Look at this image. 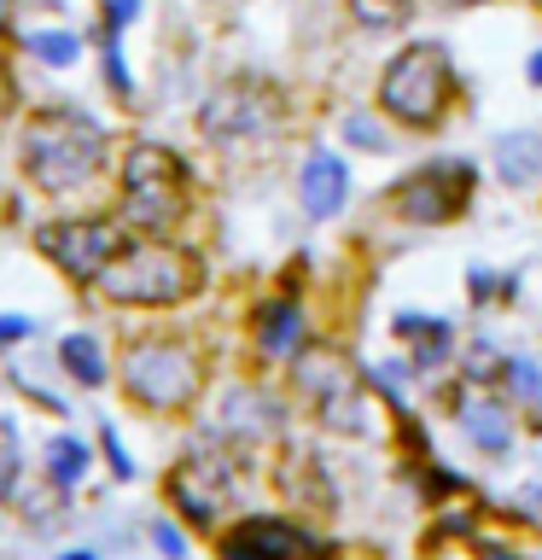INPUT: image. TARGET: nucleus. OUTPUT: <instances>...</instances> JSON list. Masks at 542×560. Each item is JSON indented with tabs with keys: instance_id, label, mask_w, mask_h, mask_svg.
<instances>
[{
	"instance_id": "1",
	"label": "nucleus",
	"mask_w": 542,
	"mask_h": 560,
	"mask_svg": "<svg viewBox=\"0 0 542 560\" xmlns=\"http://www.w3.org/2000/svg\"><path fill=\"white\" fill-rule=\"evenodd\" d=\"M374 94H379V117L391 122V129L437 135L455 112L461 77H455V59H449L444 42H409L385 59Z\"/></svg>"
},
{
	"instance_id": "2",
	"label": "nucleus",
	"mask_w": 542,
	"mask_h": 560,
	"mask_svg": "<svg viewBox=\"0 0 542 560\" xmlns=\"http://www.w3.org/2000/svg\"><path fill=\"white\" fill-rule=\"evenodd\" d=\"M105 164V129L82 112H47L24 135V170L42 192H82Z\"/></svg>"
},
{
	"instance_id": "3",
	"label": "nucleus",
	"mask_w": 542,
	"mask_h": 560,
	"mask_svg": "<svg viewBox=\"0 0 542 560\" xmlns=\"http://www.w3.org/2000/svg\"><path fill=\"white\" fill-rule=\"evenodd\" d=\"M204 262L175 240H134L117 245V257L99 269V287L117 298V304H181L187 292H199Z\"/></svg>"
},
{
	"instance_id": "4",
	"label": "nucleus",
	"mask_w": 542,
	"mask_h": 560,
	"mask_svg": "<svg viewBox=\"0 0 542 560\" xmlns=\"http://www.w3.org/2000/svg\"><path fill=\"white\" fill-rule=\"evenodd\" d=\"M479 199V164L472 158H426L391 187V210L409 228H449Z\"/></svg>"
},
{
	"instance_id": "5",
	"label": "nucleus",
	"mask_w": 542,
	"mask_h": 560,
	"mask_svg": "<svg viewBox=\"0 0 542 560\" xmlns=\"http://www.w3.org/2000/svg\"><path fill=\"white\" fill-rule=\"evenodd\" d=\"M122 217H129L140 234H169L175 222L187 217V170L181 158L164 147H134L129 164H122Z\"/></svg>"
},
{
	"instance_id": "6",
	"label": "nucleus",
	"mask_w": 542,
	"mask_h": 560,
	"mask_svg": "<svg viewBox=\"0 0 542 560\" xmlns=\"http://www.w3.org/2000/svg\"><path fill=\"white\" fill-rule=\"evenodd\" d=\"M297 392L315 409V420L344 438H362L367 432V380L350 368L344 350L332 345H315V350H297Z\"/></svg>"
},
{
	"instance_id": "7",
	"label": "nucleus",
	"mask_w": 542,
	"mask_h": 560,
	"mask_svg": "<svg viewBox=\"0 0 542 560\" xmlns=\"http://www.w3.org/2000/svg\"><path fill=\"white\" fill-rule=\"evenodd\" d=\"M122 380H129V397L146 409H187L199 397V357L181 339H140L129 345Z\"/></svg>"
},
{
	"instance_id": "8",
	"label": "nucleus",
	"mask_w": 542,
	"mask_h": 560,
	"mask_svg": "<svg viewBox=\"0 0 542 560\" xmlns=\"http://www.w3.org/2000/svg\"><path fill=\"white\" fill-rule=\"evenodd\" d=\"M280 117H286L280 88L245 77V82H227V88H216V94L204 100L199 129H204L210 140H257V135L280 129Z\"/></svg>"
},
{
	"instance_id": "9",
	"label": "nucleus",
	"mask_w": 542,
	"mask_h": 560,
	"mask_svg": "<svg viewBox=\"0 0 542 560\" xmlns=\"http://www.w3.org/2000/svg\"><path fill=\"white\" fill-rule=\"evenodd\" d=\"M449 402V420H455V432L467 438L479 455H507L519 444V409L507 402L496 385H455V392H444Z\"/></svg>"
},
{
	"instance_id": "10",
	"label": "nucleus",
	"mask_w": 542,
	"mask_h": 560,
	"mask_svg": "<svg viewBox=\"0 0 542 560\" xmlns=\"http://www.w3.org/2000/svg\"><path fill=\"white\" fill-rule=\"evenodd\" d=\"M327 549L315 542L304 525L274 520V514H251L222 537V560H321Z\"/></svg>"
},
{
	"instance_id": "11",
	"label": "nucleus",
	"mask_w": 542,
	"mask_h": 560,
	"mask_svg": "<svg viewBox=\"0 0 542 560\" xmlns=\"http://www.w3.org/2000/svg\"><path fill=\"white\" fill-rule=\"evenodd\" d=\"M234 490H239L234 462H227V455H210V450H199L181 472H175V502H181L187 520H199V525H216L227 514V502H234Z\"/></svg>"
},
{
	"instance_id": "12",
	"label": "nucleus",
	"mask_w": 542,
	"mask_h": 560,
	"mask_svg": "<svg viewBox=\"0 0 542 560\" xmlns=\"http://www.w3.org/2000/svg\"><path fill=\"white\" fill-rule=\"evenodd\" d=\"M397 345L409 350V380H437L444 368H455V357H461V332H455V322H444V315H420V310H402L397 322Z\"/></svg>"
},
{
	"instance_id": "13",
	"label": "nucleus",
	"mask_w": 542,
	"mask_h": 560,
	"mask_svg": "<svg viewBox=\"0 0 542 560\" xmlns=\"http://www.w3.org/2000/svg\"><path fill=\"white\" fill-rule=\"evenodd\" d=\"M42 245L70 280H99V269L117 257V234L105 222H59V228H47Z\"/></svg>"
},
{
	"instance_id": "14",
	"label": "nucleus",
	"mask_w": 542,
	"mask_h": 560,
	"mask_svg": "<svg viewBox=\"0 0 542 560\" xmlns=\"http://www.w3.org/2000/svg\"><path fill=\"white\" fill-rule=\"evenodd\" d=\"M344 199H350V170H344V158L309 152L304 175H297V205H304V217H309V222H332V217L344 210Z\"/></svg>"
},
{
	"instance_id": "15",
	"label": "nucleus",
	"mask_w": 542,
	"mask_h": 560,
	"mask_svg": "<svg viewBox=\"0 0 542 560\" xmlns=\"http://www.w3.org/2000/svg\"><path fill=\"white\" fill-rule=\"evenodd\" d=\"M490 170L507 192H537L542 187V129H507L490 147Z\"/></svg>"
},
{
	"instance_id": "16",
	"label": "nucleus",
	"mask_w": 542,
	"mask_h": 560,
	"mask_svg": "<svg viewBox=\"0 0 542 560\" xmlns=\"http://www.w3.org/2000/svg\"><path fill=\"white\" fill-rule=\"evenodd\" d=\"M251 327H257V350L262 357H297V350H304V304H297V298H269V304H262L257 315H251Z\"/></svg>"
},
{
	"instance_id": "17",
	"label": "nucleus",
	"mask_w": 542,
	"mask_h": 560,
	"mask_svg": "<svg viewBox=\"0 0 542 560\" xmlns=\"http://www.w3.org/2000/svg\"><path fill=\"white\" fill-rule=\"evenodd\" d=\"M280 420H286L280 397L257 392V385H239V392H227V427H234V432H245V438H269V432H280Z\"/></svg>"
},
{
	"instance_id": "18",
	"label": "nucleus",
	"mask_w": 542,
	"mask_h": 560,
	"mask_svg": "<svg viewBox=\"0 0 542 560\" xmlns=\"http://www.w3.org/2000/svg\"><path fill=\"white\" fill-rule=\"evenodd\" d=\"M496 392L514 402V409H531V402H542V362H537V357H502Z\"/></svg>"
},
{
	"instance_id": "19",
	"label": "nucleus",
	"mask_w": 542,
	"mask_h": 560,
	"mask_svg": "<svg viewBox=\"0 0 542 560\" xmlns=\"http://www.w3.org/2000/svg\"><path fill=\"white\" fill-rule=\"evenodd\" d=\"M59 362H64L82 385H99V380H105V350H99L94 332H70V339L59 345Z\"/></svg>"
},
{
	"instance_id": "20",
	"label": "nucleus",
	"mask_w": 542,
	"mask_h": 560,
	"mask_svg": "<svg viewBox=\"0 0 542 560\" xmlns=\"http://www.w3.org/2000/svg\"><path fill=\"white\" fill-rule=\"evenodd\" d=\"M502 357H507V350H496V339H490V332H479V339H472L455 362H461V380H467V385H496Z\"/></svg>"
},
{
	"instance_id": "21",
	"label": "nucleus",
	"mask_w": 542,
	"mask_h": 560,
	"mask_svg": "<svg viewBox=\"0 0 542 560\" xmlns=\"http://www.w3.org/2000/svg\"><path fill=\"white\" fill-rule=\"evenodd\" d=\"M420 0H350V18H356L362 30H402L414 18Z\"/></svg>"
},
{
	"instance_id": "22",
	"label": "nucleus",
	"mask_w": 542,
	"mask_h": 560,
	"mask_svg": "<svg viewBox=\"0 0 542 560\" xmlns=\"http://www.w3.org/2000/svg\"><path fill=\"white\" fill-rule=\"evenodd\" d=\"M344 140H350L356 152H379V158L397 147L391 122H385V117H367V112H350V117H344Z\"/></svg>"
},
{
	"instance_id": "23",
	"label": "nucleus",
	"mask_w": 542,
	"mask_h": 560,
	"mask_svg": "<svg viewBox=\"0 0 542 560\" xmlns=\"http://www.w3.org/2000/svg\"><path fill=\"white\" fill-rule=\"evenodd\" d=\"M47 462H52V479H59V485H76L87 450L76 444V438H59V444H47Z\"/></svg>"
},
{
	"instance_id": "24",
	"label": "nucleus",
	"mask_w": 542,
	"mask_h": 560,
	"mask_svg": "<svg viewBox=\"0 0 542 560\" xmlns=\"http://www.w3.org/2000/svg\"><path fill=\"white\" fill-rule=\"evenodd\" d=\"M467 298H472V310H490V298H514V275L472 269V275H467Z\"/></svg>"
},
{
	"instance_id": "25",
	"label": "nucleus",
	"mask_w": 542,
	"mask_h": 560,
	"mask_svg": "<svg viewBox=\"0 0 542 560\" xmlns=\"http://www.w3.org/2000/svg\"><path fill=\"white\" fill-rule=\"evenodd\" d=\"M30 47H35V59H47V65H76V35H64V30L30 35Z\"/></svg>"
},
{
	"instance_id": "26",
	"label": "nucleus",
	"mask_w": 542,
	"mask_h": 560,
	"mask_svg": "<svg viewBox=\"0 0 542 560\" xmlns=\"http://www.w3.org/2000/svg\"><path fill=\"white\" fill-rule=\"evenodd\" d=\"M152 537H157V549H164L169 560L187 555V542H181V532H175V525H152Z\"/></svg>"
},
{
	"instance_id": "27",
	"label": "nucleus",
	"mask_w": 542,
	"mask_h": 560,
	"mask_svg": "<svg viewBox=\"0 0 542 560\" xmlns=\"http://www.w3.org/2000/svg\"><path fill=\"white\" fill-rule=\"evenodd\" d=\"M105 70H111V88H117V94H129V70H122L117 47H105Z\"/></svg>"
},
{
	"instance_id": "28",
	"label": "nucleus",
	"mask_w": 542,
	"mask_h": 560,
	"mask_svg": "<svg viewBox=\"0 0 542 560\" xmlns=\"http://www.w3.org/2000/svg\"><path fill=\"white\" fill-rule=\"evenodd\" d=\"M24 332H30V322H24V315H7V322H0V345L24 339Z\"/></svg>"
},
{
	"instance_id": "29",
	"label": "nucleus",
	"mask_w": 542,
	"mask_h": 560,
	"mask_svg": "<svg viewBox=\"0 0 542 560\" xmlns=\"http://www.w3.org/2000/svg\"><path fill=\"white\" fill-rule=\"evenodd\" d=\"M525 82H531V88H537V94H542V47L531 52V59H525Z\"/></svg>"
},
{
	"instance_id": "30",
	"label": "nucleus",
	"mask_w": 542,
	"mask_h": 560,
	"mask_svg": "<svg viewBox=\"0 0 542 560\" xmlns=\"http://www.w3.org/2000/svg\"><path fill=\"white\" fill-rule=\"evenodd\" d=\"M134 18V0H111V30H122Z\"/></svg>"
},
{
	"instance_id": "31",
	"label": "nucleus",
	"mask_w": 542,
	"mask_h": 560,
	"mask_svg": "<svg viewBox=\"0 0 542 560\" xmlns=\"http://www.w3.org/2000/svg\"><path fill=\"white\" fill-rule=\"evenodd\" d=\"M519 432H537V438H542V402H531V409H525V420H519Z\"/></svg>"
},
{
	"instance_id": "32",
	"label": "nucleus",
	"mask_w": 542,
	"mask_h": 560,
	"mask_svg": "<svg viewBox=\"0 0 542 560\" xmlns=\"http://www.w3.org/2000/svg\"><path fill=\"white\" fill-rule=\"evenodd\" d=\"M432 7H444V12H472V7H490V0H432Z\"/></svg>"
},
{
	"instance_id": "33",
	"label": "nucleus",
	"mask_w": 542,
	"mask_h": 560,
	"mask_svg": "<svg viewBox=\"0 0 542 560\" xmlns=\"http://www.w3.org/2000/svg\"><path fill=\"white\" fill-rule=\"evenodd\" d=\"M7 100H12V77H7V65H0V112H7Z\"/></svg>"
},
{
	"instance_id": "34",
	"label": "nucleus",
	"mask_w": 542,
	"mask_h": 560,
	"mask_svg": "<svg viewBox=\"0 0 542 560\" xmlns=\"http://www.w3.org/2000/svg\"><path fill=\"white\" fill-rule=\"evenodd\" d=\"M64 560H94V555H64Z\"/></svg>"
}]
</instances>
